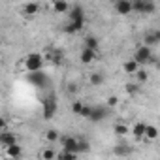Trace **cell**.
<instances>
[{
	"mask_svg": "<svg viewBox=\"0 0 160 160\" xmlns=\"http://www.w3.org/2000/svg\"><path fill=\"white\" fill-rule=\"evenodd\" d=\"M134 60L139 64V66H143V64H158V60H156V57H152V51H151V47H147V45H139V47H136V51H134Z\"/></svg>",
	"mask_w": 160,
	"mask_h": 160,
	"instance_id": "6da1fadb",
	"label": "cell"
},
{
	"mask_svg": "<svg viewBox=\"0 0 160 160\" xmlns=\"http://www.w3.org/2000/svg\"><path fill=\"white\" fill-rule=\"evenodd\" d=\"M23 62H25L27 72H28V73H34V72H42V68H43V64H45V57H43L42 53H30V55L25 57Z\"/></svg>",
	"mask_w": 160,
	"mask_h": 160,
	"instance_id": "7a4b0ae2",
	"label": "cell"
},
{
	"mask_svg": "<svg viewBox=\"0 0 160 160\" xmlns=\"http://www.w3.org/2000/svg\"><path fill=\"white\" fill-rule=\"evenodd\" d=\"M55 113H57V96L55 94H47L45 100L42 102V115H43L45 121H49V119L55 117Z\"/></svg>",
	"mask_w": 160,
	"mask_h": 160,
	"instance_id": "3957f363",
	"label": "cell"
},
{
	"mask_svg": "<svg viewBox=\"0 0 160 160\" xmlns=\"http://www.w3.org/2000/svg\"><path fill=\"white\" fill-rule=\"evenodd\" d=\"M60 151L79 154V138H75V136H60Z\"/></svg>",
	"mask_w": 160,
	"mask_h": 160,
	"instance_id": "277c9868",
	"label": "cell"
},
{
	"mask_svg": "<svg viewBox=\"0 0 160 160\" xmlns=\"http://www.w3.org/2000/svg\"><path fill=\"white\" fill-rule=\"evenodd\" d=\"M28 81H30V85H34L38 89H43V87L49 85V77L43 72H34V73H28Z\"/></svg>",
	"mask_w": 160,
	"mask_h": 160,
	"instance_id": "5b68a950",
	"label": "cell"
},
{
	"mask_svg": "<svg viewBox=\"0 0 160 160\" xmlns=\"http://www.w3.org/2000/svg\"><path fill=\"white\" fill-rule=\"evenodd\" d=\"M0 145H2V149H8L12 145H17V136L13 132H2L0 134Z\"/></svg>",
	"mask_w": 160,
	"mask_h": 160,
	"instance_id": "8992f818",
	"label": "cell"
},
{
	"mask_svg": "<svg viewBox=\"0 0 160 160\" xmlns=\"http://www.w3.org/2000/svg\"><path fill=\"white\" fill-rule=\"evenodd\" d=\"M106 115H108V108H104V106H92V113H91L89 121L91 122H100V121L106 119Z\"/></svg>",
	"mask_w": 160,
	"mask_h": 160,
	"instance_id": "52a82bcc",
	"label": "cell"
},
{
	"mask_svg": "<svg viewBox=\"0 0 160 160\" xmlns=\"http://www.w3.org/2000/svg\"><path fill=\"white\" fill-rule=\"evenodd\" d=\"M158 43H160V28L158 30H149L143 36V45L152 47V45H158Z\"/></svg>",
	"mask_w": 160,
	"mask_h": 160,
	"instance_id": "ba28073f",
	"label": "cell"
},
{
	"mask_svg": "<svg viewBox=\"0 0 160 160\" xmlns=\"http://www.w3.org/2000/svg\"><path fill=\"white\" fill-rule=\"evenodd\" d=\"M115 12L119 15H130L134 10H132V2L130 0H117L115 2Z\"/></svg>",
	"mask_w": 160,
	"mask_h": 160,
	"instance_id": "9c48e42d",
	"label": "cell"
},
{
	"mask_svg": "<svg viewBox=\"0 0 160 160\" xmlns=\"http://www.w3.org/2000/svg\"><path fill=\"white\" fill-rule=\"evenodd\" d=\"M4 156L8 158V160H19L21 156H23V147L17 143V145H12V147H8V149H4Z\"/></svg>",
	"mask_w": 160,
	"mask_h": 160,
	"instance_id": "30bf717a",
	"label": "cell"
},
{
	"mask_svg": "<svg viewBox=\"0 0 160 160\" xmlns=\"http://www.w3.org/2000/svg\"><path fill=\"white\" fill-rule=\"evenodd\" d=\"M83 27H85V21H68L64 25V32L66 34H75L79 30H83Z\"/></svg>",
	"mask_w": 160,
	"mask_h": 160,
	"instance_id": "8fae6325",
	"label": "cell"
},
{
	"mask_svg": "<svg viewBox=\"0 0 160 160\" xmlns=\"http://www.w3.org/2000/svg\"><path fill=\"white\" fill-rule=\"evenodd\" d=\"M122 70L128 73V75H136L141 68H139V64L134 60V58H130V60H124V64H122Z\"/></svg>",
	"mask_w": 160,
	"mask_h": 160,
	"instance_id": "7c38bea8",
	"label": "cell"
},
{
	"mask_svg": "<svg viewBox=\"0 0 160 160\" xmlns=\"http://www.w3.org/2000/svg\"><path fill=\"white\" fill-rule=\"evenodd\" d=\"M79 60H81L83 64H91L92 60H96V51H92V49H85V47H83L81 55H79Z\"/></svg>",
	"mask_w": 160,
	"mask_h": 160,
	"instance_id": "4fadbf2b",
	"label": "cell"
},
{
	"mask_svg": "<svg viewBox=\"0 0 160 160\" xmlns=\"http://www.w3.org/2000/svg\"><path fill=\"white\" fill-rule=\"evenodd\" d=\"M70 21H85V12L81 6H72L70 10Z\"/></svg>",
	"mask_w": 160,
	"mask_h": 160,
	"instance_id": "5bb4252c",
	"label": "cell"
},
{
	"mask_svg": "<svg viewBox=\"0 0 160 160\" xmlns=\"http://www.w3.org/2000/svg\"><path fill=\"white\" fill-rule=\"evenodd\" d=\"M51 8H53L55 13H66V12L72 10V6H70L68 2H64V0H57V2H53Z\"/></svg>",
	"mask_w": 160,
	"mask_h": 160,
	"instance_id": "9a60e30c",
	"label": "cell"
},
{
	"mask_svg": "<svg viewBox=\"0 0 160 160\" xmlns=\"http://www.w3.org/2000/svg\"><path fill=\"white\" fill-rule=\"evenodd\" d=\"M145 130H147L145 122H136L134 128H132V134H134L136 139H145Z\"/></svg>",
	"mask_w": 160,
	"mask_h": 160,
	"instance_id": "2e32d148",
	"label": "cell"
},
{
	"mask_svg": "<svg viewBox=\"0 0 160 160\" xmlns=\"http://www.w3.org/2000/svg\"><path fill=\"white\" fill-rule=\"evenodd\" d=\"M89 81H91V85H92V87H100V85H104V83H106V75H104L102 72H94V73H91Z\"/></svg>",
	"mask_w": 160,
	"mask_h": 160,
	"instance_id": "e0dca14e",
	"label": "cell"
},
{
	"mask_svg": "<svg viewBox=\"0 0 160 160\" xmlns=\"http://www.w3.org/2000/svg\"><path fill=\"white\" fill-rule=\"evenodd\" d=\"M98 47H100V42H98V38H96V36H92V34L85 36V49L98 51Z\"/></svg>",
	"mask_w": 160,
	"mask_h": 160,
	"instance_id": "ac0fdd59",
	"label": "cell"
},
{
	"mask_svg": "<svg viewBox=\"0 0 160 160\" xmlns=\"http://www.w3.org/2000/svg\"><path fill=\"white\" fill-rule=\"evenodd\" d=\"M38 10H40V4L30 2V4H27V6L23 8V13H25L27 17H32V15H36V13H38Z\"/></svg>",
	"mask_w": 160,
	"mask_h": 160,
	"instance_id": "d6986e66",
	"label": "cell"
},
{
	"mask_svg": "<svg viewBox=\"0 0 160 160\" xmlns=\"http://www.w3.org/2000/svg\"><path fill=\"white\" fill-rule=\"evenodd\" d=\"M156 138H158V128H156V126H152V124H147V130H145V139L154 141Z\"/></svg>",
	"mask_w": 160,
	"mask_h": 160,
	"instance_id": "ffe728a7",
	"label": "cell"
},
{
	"mask_svg": "<svg viewBox=\"0 0 160 160\" xmlns=\"http://www.w3.org/2000/svg\"><path fill=\"white\" fill-rule=\"evenodd\" d=\"M43 138L49 141V143H55V141H60V134L55 130V128H49L45 134H43Z\"/></svg>",
	"mask_w": 160,
	"mask_h": 160,
	"instance_id": "44dd1931",
	"label": "cell"
},
{
	"mask_svg": "<svg viewBox=\"0 0 160 160\" xmlns=\"http://www.w3.org/2000/svg\"><path fill=\"white\" fill-rule=\"evenodd\" d=\"M40 158H42V160H55V158H57V151L51 149V147H47V149H43V151L40 152Z\"/></svg>",
	"mask_w": 160,
	"mask_h": 160,
	"instance_id": "7402d4cb",
	"label": "cell"
},
{
	"mask_svg": "<svg viewBox=\"0 0 160 160\" xmlns=\"http://www.w3.org/2000/svg\"><path fill=\"white\" fill-rule=\"evenodd\" d=\"M113 151H115L117 156H128V154H132V149L128 145H117Z\"/></svg>",
	"mask_w": 160,
	"mask_h": 160,
	"instance_id": "603a6c76",
	"label": "cell"
},
{
	"mask_svg": "<svg viewBox=\"0 0 160 160\" xmlns=\"http://www.w3.org/2000/svg\"><path fill=\"white\" fill-rule=\"evenodd\" d=\"M47 58H49L53 64H60V62H62V51L55 49L53 53H49V55H47Z\"/></svg>",
	"mask_w": 160,
	"mask_h": 160,
	"instance_id": "cb8c5ba5",
	"label": "cell"
},
{
	"mask_svg": "<svg viewBox=\"0 0 160 160\" xmlns=\"http://www.w3.org/2000/svg\"><path fill=\"white\" fill-rule=\"evenodd\" d=\"M154 10H156L154 2H149V0H145V2H143V12H141V15H151V13H154Z\"/></svg>",
	"mask_w": 160,
	"mask_h": 160,
	"instance_id": "d4e9b609",
	"label": "cell"
},
{
	"mask_svg": "<svg viewBox=\"0 0 160 160\" xmlns=\"http://www.w3.org/2000/svg\"><path fill=\"white\" fill-rule=\"evenodd\" d=\"M113 132H115V136H126L128 134V126L126 124H121V122H117L115 126H113Z\"/></svg>",
	"mask_w": 160,
	"mask_h": 160,
	"instance_id": "484cf974",
	"label": "cell"
},
{
	"mask_svg": "<svg viewBox=\"0 0 160 160\" xmlns=\"http://www.w3.org/2000/svg\"><path fill=\"white\" fill-rule=\"evenodd\" d=\"M83 108H85L83 102H79V100L72 102V113H73V115H81V113H83Z\"/></svg>",
	"mask_w": 160,
	"mask_h": 160,
	"instance_id": "4316f807",
	"label": "cell"
},
{
	"mask_svg": "<svg viewBox=\"0 0 160 160\" xmlns=\"http://www.w3.org/2000/svg\"><path fill=\"white\" fill-rule=\"evenodd\" d=\"M91 151V143L85 138H79V152H89Z\"/></svg>",
	"mask_w": 160,
	"mask_h": 160,
	"instance_id": "83f0119b",
	"label": "cell"
},
{
	"mask_svg": "<svg viewBox=\"0 0 160 160\" xmlns=\"http://www.w3.org/2000/svg\"><path fill=\"white\" fill-rule=\"evenodd\" d=\"M57 160H77V154H72V152H64V151H60V152L57 154Z\"/></svg>",
	"mask_w": 160,
	"mask_h": 160,
	"instance_id": "f1b7e54d",
	"label": "cell"
},
{
	"mask_svg": "<svg viewBox=\"0 0 160 160\" xmlns=\"http://www.w3.org/2000/svg\"><path fill=\"white\" fill-rule=\"evenodd\" d=\"M147 79H149V73H147L145 70H139V72L136 73V81H138V83H145Z\"/></svg>",
	"mask_w": 160,
	"mask_h": 160,
	"instance_id": "f546056e",
	"label": "cell"
},
{
	"mask_svg": "<svg viewBox=\"0 0 160 160\" xmlns=\"http://www.w3.org/2000/svg\"><path fill=\"white\" fill-rule=\"evenodd\" d=\"M143 2H145V0H136V2H132L134 13H139V15H141V12H143Z\"/></svg>",
	"mask_w": 160,
	"mask_h": 160,
	"instance_id": "4dcf8cb0",
	"label": "cell"
},
{
	"mask_svg": "<svg viewBox=\"0 0 160 160\" xmlns=\"http://www.w3.org/2000/svg\"><path fill=\"white\" fill-rule=\"evenodd\" d=\"M91 113H92V106H91V104H85V108H83V113H81V117L89 119V117H91Z\"/></svg>",
	"mask_w": 160,
	"mask_h": 160,
	"instance_id": "1f68e13d",
	"label": "cell"
},
{
	"mask_svg": "<svg viewBox=\"0 0 160 160\" xmlns=\"http://www.w3.org/2000/svg\"><path fill=\"white\" fill-rule=\"evenodd\" d=\"M124 89H126V92H128V94H136V92H138V85H134V83H128Z\"/></svg>",
	"mask_w": 160,
	"mask_h": 160,
	"instance_id": "d6a6232c",
	"label": "cell"
},
{
	"mask_svg": "<svg viewBox=\"0 0 160 160\" xmlns=\"http://www.w3.org/2000/svg\"><path fill=\"white\" fill-rule=\"evenodd\" d=\"M66 89H68V92H70V94H73V92H77V89H79V87H77L75 83H68V87H66Z\"/></svg>",
	"mask_w": 160,
	"mask_h": 160,
	"instance_id": "836d02e7",
	"label": "cell"
},
{
	"mask_svg": "<svg viewBox=\"0 0 160 160\" xmlns=\"http://www.w3.org/2000/svg\"><path fill=\"white\" fill-rule=\"evenodd\" d=\"M106 106H109V108H115V106H117V98H115V96H111V98L106 102Z\"/></svg>",
	"mask_w": 160,
	"mask_h": 160,
	"instance_id": "e575fe53",
	"label": "cell"
},
{
	"mask_svg": "<svg viewBox=\"0 0 160 160\" xmlns=\"http://www.w3.org/2000/svg\"><path fill=\"white\" fill-rule=\"evenodd\" d=\"M158 68H160V60H158Z\"/></svg>",
	"mask_w": 160,
	"mask_h": 160,
	"instance_id": "d590c367",
	"label": "cell"
}]
</instances>
